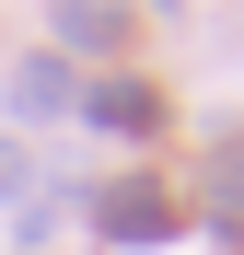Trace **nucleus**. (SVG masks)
<instances>
[{
	"instance_id": "6",
	"label": "nucleus",
	"mask_w": 244,
	"mask_h": 255,
	"mask_svg": "<svg viewBox=\"0 0 244 255\" xmlns=\"http://www.w3.org/2000/svg\"><path fill=\"white\" fill-rule=\"evenodd\" d=\"M35 197V151H12V139H0V209H23Z\"/></svg>"
},
{
	"instance_id": "2",
	"label": "nucleus",
	"mask_w": 244,
	"mask_h": 255,
	"mask_svg": "<svg viewBox=\"0 0 244 255\" xmlns=\"http://www.w3.org/2000/svg\"><path fill=\"white\" fill-rule=\"evenodd\" d=\"M198 209H210V255H244V128L198 151Z\"/></svg>"
},
{
	"instance_id": "3",
	"label": "nucleus",
	"mask_w": 244,
	"mask_h": 255,
	"mask_svg": "<svg viewBox=\"0 0 244 255\" xmlns=\"http://www.w3.org/2000/svg\"><path fill=\"white\" fill-rule=\"evenodd\" d=\"M81 128L93 139H163V93L140 70H105V81H81Z\"/></svg>"
},
{
	"instance_id": "4",
	"label": "nucleus",
	"mask_w": 244,
	"mask_h": 255,
	"mask_svg": "<svg viewBox=\"0 0 244 255\" xmlns=\"http://www.w3.org/2000/svg\"><path fill=\"white\" fill-rule=\"evenodd\" d=\"M47 35H58L70 58H105V70H116V47H128L140 23L116 12V0H58V12H47Z\"/></svg>"
},
{
	"instance_id": "5",
	"label": "nucleus",
	"mask_w": 244,
	"mask_h": 255,
	"mask_svg": "<svg viewBox=\"0 0 244 255\" xmlns=\"http://www.w3.org/2000/svg\"><path fill=\"white\" fill-rule=\"evenodd\" d=\"M70 105H81L70 58H12V116H23V128H47V116H70Z\"/></svg>"
},
{
	"instance_id": "1",
	"label": "nucleus",
	"mask_w": 244,
	"mask_h": 255,
	"mask_svg": "<svg viewBox=\"0 0 244 255\" xmlns=\"http://www.w3.org/2000/svg\"><path fill=\"white\" fill-rule=\"evenodd\" d=\"M175 232H186V209H175L163 174H105V186H93V244L151 255V244H175Z\"/></svg>"
}]
</instances>
